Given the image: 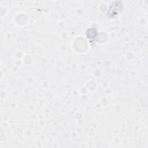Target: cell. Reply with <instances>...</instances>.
I'll list each match as a JSON object with an SVG mask.
<instances>
[{
    "mask_svg": "<svg viewBox=\"0 0 148 148\" xmlns=\"http://www.w3.org/2000/svg\"><path fill=\"white\" fill-rule=\"evenodd\" d=\"M97 34V29L95 28H90L86 32V35L90 42H93L95 39Z\"/></svg>",
    "mask_w": 148,
    "mask_h": 148,
    "instance_id": "obj_2",
    "label": "cell"
},
{
    "mask_svg": "<svg viewBox=\"0 0 148 148\" xmlns=\"http://www.w3.org/2000/svg\"><path fill=\"white\" fill-rule=\"evenodd\" d=\"M123 10V5L121 1H114L109 6L106 12L108 18H114Z\"/></svg>",
    "mask_w": 148,
    "mask_h": 148,
    "instance_id": "obj_1",
    "label": "cell"
}]
</instances>
